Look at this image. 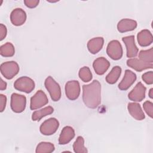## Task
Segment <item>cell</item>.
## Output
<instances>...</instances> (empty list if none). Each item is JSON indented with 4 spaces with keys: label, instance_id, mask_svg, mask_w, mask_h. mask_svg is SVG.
Returning <instances> with one entry per match:
<instances>
[{
    "label": "cell",
    "instance_id": "6da1fadb",
    "mask_svg": "<svg viewBox=\"0 0 153 153\" xmlns=\"http://www.w3.org/2000/svg\"><path fill=\"white\" fill-rule=\"evenodd\" d=\"M82 100L85 105L91 109H95L101 102V85L97 80L82 86Z\"/></svg>",
    "mask_w": 153,
    "mask_h": 153
},
{
    "label": "cell",
    "instance_id": "7a4b0ae2",
    "mask_svg": "<svg viewBox=\"0 0 153 153\" xmlns=\"http://www.w3.org/2000/svg\"><path fill=\"white\" fill-rule=\"evenodd\" d=\"M46 89L50 93L51 99L57 102L61 97V88L59 84L50 76H48L44 82Z\"/></svg>",
    "mask_w": 153,
    "mask_h": 153
},
{
    "label": "cell",
    "instance_id": "3957f363",
    "mask_svg": "<svg viewBox=\"0 0 153 153\" xmlns=\"http://www.w3.org/2000/svg\"><path fill=\"white\" fill-rule=\"evenodd\" d=\"M2 75L7 79H12L19 72V66L14 61H8L2 63L0 66Z\"/></svg>",
    "mask_w": 153,
    "mask_h": 153
},
{
    "label": "cell",
    "instance_id": "277c9868",
    "mask_svg": "<svg viewBox=\"0 0 153 153\" xmlns=\"http://www.w3.org/2000/svg\"><path fill=\"white\" fill-rule=\"evenodd\" d=\"M14 87L19 91L29 93L35 88V82L30 78L26 76H22L16 80Z\"/></svg>",
    "mask_w": 153,
    "mask_h": 153
},
{
    "label": "cell",
    "instance_id": "5b68a950",
    "mask_svg": "<svg viewBox=\"0 0 153 153\" xmlns=\"http://www.w3.org/2000/svg\"><path fill=\"white\" fill-rule=\"evenodd\" d=\"M26 98L25 96L16 93L11 94V108L16 113L22 112L26 108Z\"/></svg>",
    "mask_w": 153,
    "mask_h": 153
},
{
    "label": "cell",
    "instance_id": "8992f818",
    "mask_svg": "<svg viewBox=\"0 0 153 153\" xmlns=\"http://www.w3.org/2000/svg\"><path fill=\"white\" fill-rule=\"evenodd\" d=\"M106 53L112 59L117 60L123 56V48L120 42L117 40H112L109 42L106 48Z\"/></svg>",
    "mask_w": 153,
    "mask_h": 153
},
{
    "label": "cell",
    "instance_id": "52a82bcc",
    "mask_svg": "<svg viewBox=\"0 0 153 153\" xmlns=\"http://www.w3.org/2000/svg\"><path fill=\"white\" fill-rule=\"evenodd\" d=\"M59 127V122L55 118H50L44 121L39 127L40 132L46 136L54 134Z\"/></svg>",
    "mask_w": 153,
    "mask_h": 153
},
{
    "label": "cell",
    "instance_id": "ba28073f",
    "mask_svg": "<svg viewBox=\"0 0 153 153\" xmlns=\"http://www.w3.org/2000/svg\"><path fill=\"white\" fill-rule=\"evenodd\" d=\"M48 102L45 93L42 90H38L30 98V108L31 110H35L47 105Z\"/></svg>",
    "mask_w": 153,
    "mask_h": 153
},
{
    "label": "cell",
    "instance_id": "9c48e42d",
    "mask_svg": "<svg viewBox=\"0 0 153 153\" xmlns=\"http://www.w3.org/2000/svg\"><path fill=\"white\" fill-rule=\"evenodd\" d=\"M65 94L71 100H76L80 94V85L78 81H69L65 85Z\"/></svg>",
    "mask_w": 153,
    "mask_h": 153
},
{
    "label": "cell",
    "instance_id": "30bf717a",
    "mask_svg": "<svg viewBox=\"0 0 153 153\" xmlns=\"http://www.w3.org/2000/svg\"><path fill=\"white\" fill-rule=\"evenodd\" d=\"M146 87L141 82H139L128 93V97L133 102H141L145 97Z\"/></svg>",
    "mask_w": 153,
    "mask_h": 153
},
{
    "label": "cell",
    "instance_id": "8fae6325",
    "mask_svg": "<svg viewBox=\"0 0 153 153\" xmlns=\"http://www.w3.org/2000/svg\"><path fill=\"white\" fill-rule=\"evenodd\" d=\"M122 41L126 45L127 57L128 58L136 57L137 55L139 50L134 42V36L133 35L124 36L122 38Z\"/></svg>",
    "mask_w": 153,
    "mask_h": 153
},
{
    "label": "cell",
    "instance_id": "7c38bea8",
    "mask_svg": "<svg viewBox=\"0 0 153 153\" xmlns=\"http://www.w3.org/2000/svg\"><path fill=\"white\" fill-rule=\"evenodd\" d=\"M26 12L20 8L14 9L10 14V20L14 26H21L26 22Z\"/></svg>",
    "mask_w": 153,
    "mask_h": 153
},
{
    "label": "cell",
    "instance_id": "4fadbf2b",
    "mask_svg": "<svg viewBox=\"0 0 153 153\" xmlns=\"http://www.w3.org/2000/svg\"><path fill=\"white\" fill-rule=\"evenodd\" d=\"M136 80V74L128 69L126 70L124 76L118 84V88L121 90H127Z\"/></svg>",
    "mask_w": 153,
    "mask_h": 153
},
{
    "label": "cell",
    "instance_id": "5bb4252c",
    "mask_svg": "<svg viewBox=\"0 0 153 153\" xmlns=\"http://www.w3.org/2000/svg\"><path fill=\"white\" fill-rule=\"evenodd\" d=\"M109 62L105 57H100L96 59L93 63V67L95 72L99 75H103L109 69Z\"/></svg>",
    "mask_w": 153,
    "mask_h": 153
},
{
    "label": "cell",
    "instance_id": "9a60e30c",
    "mask_svg": "<svg viewBox=\"0 0 153 153\" xmlns=\"http://www.w3.org/2000/svg\"><path fill=\"white\" fill-rule=\"evenodd\" d=\"M127 65L128 66L138 72H141L147 69H152L153 67L152 63H146L142 61L139 59H138L136 58L128 59L127 60Z\"/></svg>",
    "mask_w": 153,
    "mask_h": 153
},
{
    "label": "cell",
    "instance_id": "2e32d148",
    "mask_svg": "<svg viewBox=\"0 0 153 153\" xmlns=\"http://www.w3.org/2000/svg\"><path fill=\"white\" fill-rule=\"evenodd\" d=\"M136 27L137 22L134 20L129 19H123L117 24V29L121 33L133 30Z\"/></svg>",
    "mask_w": 153,
    "mask_h": 153
},
{
    "label": "cell",
    "instance_id": "e0dca14e",
    "mask_svg": "<svg viewBox=\"0 0 153 153\" xmlns=\"http://www.w3.org/2000/svg\"><path fill=\"white\" fill-rule=\"evenodd\" d=\"M138 44L142 47H147L151 45L153 41L151 32L148 29H143L139 32L137 35Z\"/></svg>",
    "mask_w": 153,
    "mask_h": 153
},
{
    "label": "cell",
    "instance_id": "ac0fdd59",
    "mask_svg": "<svg viewBox=\"0 0 153 153\" xmlns=\"http://www.w3.org/2000/svg\"><path fill=\"white\" fill-rule=\"evenodd\" d=\"M75 136V131L71 126L65 127L60 134L59 143L60 145H66Z\"/></svg>",
    "mask_w": 153,
    "mask_h": 153
},
{
    "label": "cell",
    "instance_id": "d6986e66",
    "mask_svg": "<svg viewBox=\"0 0 153 153\" xmlns=\"http://www.w3.org/2000/svg\"><path fill=\"white\" fill-rule=\"evenodd\" d=\"M129 114L136 120H142L145 116L140 105L137 103H129L127 106Z\"/></svg>",
    "mask_w": 153,
    "mask_h": 153
},
{
    "label": "cell",
    "instance_id": "ffe728a7",
    "mask_svg": "<svg viewBox=\"0 0 153 153\" xmlns=\"http://www.w3.org/2000/svg\"><path fill=\"white\" fill-rule=\"evenodd\" d=\"M104 39L102 37L93 38L87 42V48L90 53L93 54L97 53L103 47Z\"/></svg>",
    "mask_w": 153,
    "mask_h": 153
},
{
    "label": "cell",
    "instance_id": "44dd1931",
    "mask_svg": "<svg viewBox=\"0 0 153 153\" xmlns=\"http://www.w3.org/2000/svg\"><path fill=\"white\" fill-rule=\"evenodd\" d=\"M121 74V68L119 66H114L106 76V81L110 84H115L120 78Z\"/></svg>",
    "mask_w": 153,
    "mask_h": 153
},
{
    "label": "cell",
    "instance_id": "7402d4cb",
    "mask_svg": "<svg viewBox=\"0 0 153 153\" xmlns=\"http://www.w3.org/2000/svg\"><path fill=\"white\" fill-rule=\"evenodd\" d=\"M54 111L53 107L48 106L32 113V120L33 121H39L42 118L52 114Z\"/></svg>",
    "mask_w": 153,
    "mask_h": 153
},
{
    "label": "cell",
    "instance_id": "603a6c76",
    "mask_svg": "<svg viewBox=\"0 0 153 153\" xmlns=\"http://www.w3.org/2000/svg\"><path fill=\"white\" fill-rule=\"evenodd\" d=\"M54 145L47 142H41L37 145L35 152L36 153H50L54 151Z\"/></svg>",
    "mask_w": 153,
    "mask_h": 153
},
{
    "label": "cell",
    "instance_id": "cb8c5ba5",
    "mask_svg": "<svg viewBox=\"0 0 153 153\" xmlns=\"http://www.w3.org/2000/svg\"><path fill=\"white\" fill-rule=\"evenodd\" d=\"M15 53L14 45L11 42H6L1 46L0 54L4 57H11Z\"/></svg>",
    "mask_w": 153,
    "mask_h": 153
},
{
    "label": "cell",
    "instance_id": "d4e9b609",
    "mask_svg": "<svg viewBox=\"0 0 153 153\" xmlns=\"http://www.w3.org/2000/svg\"><path fill=\"white\" fill-rule=\"evenodd\" d=\"M73 149L76 153H85L88 151L84 146V139L82 136H78L73 144Z\"/></svg>",
    "mask_w": 153,
    "mask_h": 153
},
{
    "label": "cell",
    "instance_id": "484cf974",
    "mask_svg": "<svg viewBox=\"0 0 153 153\" xmlns=\"http://www.w3.org/2000/svg\"><path fill=\"white\" fill-rule=\"evenodd\" d=\"M139 59L143 62L149 63H153V48L146 50H141L139 54Z\"/></svg>",
    "mask_w": 153,
    "mask_h": 153
},
{
    "label": "cell",
    "instance_id": "4316f807",
    "mask_svg": "<svg viewBox=\"0 0 153 153\" xmlns=\"http://www.w3.org/2000/svg\"><path fill=\"white\" fill-rule=\"evenodd\" d=\"M79 78L85 82H89L92 79V74L90 69L87 66H84L81 68L78 73Z\"/></svg>",
    "mask_w": 153,
    "mask_h": 153
},
{
    "label": "cell",
    "instance_id": "83f0119b",
    "mask_svg": "<svg viewBox=\"0 0 153 153\" xmlns=\"http://www.w3.org/2000/svg\"><path fill=\"white\" fill-rule=\"evenodd\" d=\"M143 108L147 115L151 118L153 117V103L150 101H145L143 104Z\"/></svg>",
    "mask_w": 153,
    "mask_h": 153
},
{
    "label": "cell",
    "instance_id": "f1b7e54d",
    "mask_svg": "<svg viewBox=\"0 0 153 153\" xmlns=\"http://www.w3.org/2000/svg\"><path fill=\"white\" fill-rule=\"evenodd\" d=\"M142 79L147 84H152L153 83V72L149 71L144 73L142 75Z\"/></svg>",
    "mask_w": 153,
    "mask_h": 153
},
{
    "label": "cell",
    "instance_id": "f546056e",
    "mask_svg": "<svg viewBox=\"0 0 153 153\" xmlns=\"http://www.w3.org/2000/svg\"><path fill=\"white\" fill-rule=\"evenodd\" d=\"M39 0H25L24 4L25 5L29 8H35L39 4Z\"/></svg>",
    "mask_w": 153,
    "mask_h": 153
},
{
    "label": "cell",
    "instance_id": "4dcf8cb0",
    "mask_svg": "<svg viewBox=\"0 0 153 153\" xmlns=\"http://www.w3.org/2000/svg\"><path fill=\"white\" fill-rule=\"evenodd\" d=\"M6 103H7V97L2 94H0V111L1 112H2L6 106Z\"/></svg>",
    "mask_w": 153,
    "mask_h": 153
},
{
    "label": "cell",
    "instance_id": "1f68e13d",
    "mask_svg": "<svg viewBox=\"0 0 153 153\" xmlns=\"http://www.w3.org/2000/svg\"><path fill=\"white\" fill-rule=\"evenodd\" d=\"M7 27L3 24H0V40H3L7 35Z\"/></svg>",
    "mask_w": 153,
    "mask_h": 153
},
{
    "label": "cell",
    "instance_id": "d6a6232c",
    "mask_svg": "<svg viewBox=\"0 0 153 153\" xmlns=\"http://www.w3.org/2000/svg\"><path fill=\"white\" fill-rule=\"evenodd\" d=\"M6 88H7V83L1 78V84H0V90H5Z\"/></svg>",
    "mask_w": 153,
    "mask_h": 153
},
{
    "label": "cell",
    "instance_id": "836d02e7",
    "mask_svg": "<svg viewBox=\"0 0 153 153\" xmlns=\"http://www.w3.org/2000/svg\"><path fill=\"white\" fill-rule=\"evenodd\" d=\"M148 95H149V97L151 98V99H152L153 98V88H151L149 91V93H148Z\"/></svg>",
    "mask_w": 153,
    "mask_h": 153
}]
</instances>
